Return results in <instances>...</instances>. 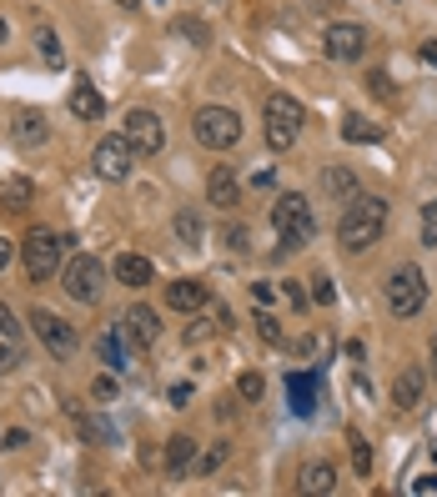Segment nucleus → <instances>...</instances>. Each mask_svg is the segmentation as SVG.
I'll return each instance as SVG.
<instances>
[{
    "label": "nucleus",
    "instance_id": "nucleus-1",
    "mask_svg": "<svg viewBox=\"0 0 437 497\" xmlns=\"http://www.w3.org/2000/svg\"><path fill=\"white\" fill-rule=\"evenodd\" d=\"M382 227H387V201H382V196H352L347 211H342L337 236H342L347 252H367V246L382 236Z\"/></svg>",
    "mask_w": 437,
    "mask_h": 497
},
{
    "label": "nucleus",
    "instance_id": "nucleus-2",
    "mask_svg": "<svg viewBox=\"0 0 437 497\" xmlns=\"http://www.w3.org/2000/svg\"><path fill=\"white\" fill-rule=\"evenodd\" d=\"M271 227H277L287 252H302V246L317 236V211H312V201L302 192H287V196H277V206H271Z\"/></svg>",
    "mask_w": 437,
    "mask_h": 497
},
{
    "label": "nucleus",
    "instance_id": "nucleus-3",
    "mask_svg": "<svg viewBox=\"0 0 437 497\" xmlns=\"http://www.w3.org/2000/svg\"><path fill=\"white\" fill-rule=\"evenodd\" d=\"M61 256H65V236L51 227H36L26 231V246H21V261H26L30 281H51L61 271Z\"/></svg>",
    "mask_w": 437,
    "mask_h": 497
},
{
    "label": "nucleus",
    "instance_id": "nucleus-4",
    "mask_svg": "<svg viewBox=\"0 0 437 497\" xmlns=\"http://www.w3.org/2000/svg\"><path fill=\"white\" fill-rule=\"evenodd\" d=\"M192 131L206 151H232L236 141H242V116L227 111V106H201L192 116Z\"/></svg>",
    "mask_w": 437,
    "mask_h": 497
},
{
    "label": "nucleus",
    "instance_id": "nucleus-5",
    "mask_svg": "<svg viewBox=\"0 0 437 497\" xmlns=\"http://www.w3.org/2000/svg\"><path fill=\"white\" fill-rule=\"evenodd\" d=\"M302 121H307L302 106H296L287 90H277V96L267 101V146L271 151H292L296 136H302Z\"/></svg>",
    "mask_w": 437,
    "mask_h": 497
},
{
    "label": "nucleus",
    "instance_id": "nucleus-6",
    "mask_svg": "<svg viewBox=\"0 0 437 497\" xmlns=\"http://www.w3.org/2000/svg\"><path fill=\"white\" fill-rule=\"evenodd\" d=\"M61 287H65V296H71V302H96V296H101V287H106V271H101V261H96V256H71V261H65L61 267Z\"/></svg>",
    "mask_w": 437,
    "mask_h": 497
},
{
    "label": "nucleus",
    "instance_id": "nucleus-7",
    "mask_svg": "<svg viewBox=\"0 0 437 497\" xmlns=\"http://www.w3.org/2000/svg\"><path fill=\"white\" fill-rule=\"evenodd\" d=\"M427 302V281L417 267H398L387 277V306H392V317H417Z\"/></svg>",
    "mask_w": 437,
    "mask_h": 497
},
{
    "label": "nucleus",
    "instance_id": "nucleus-8",
    "mask_svg": "<svg viewBox=\"0 0 437 497\" xmlns=\"http://www.w3.org/2000/svg\"><path fill=\"white\" fill-rule=\"evenodd\" d=\"M131 161H136V146H131L126 136H106L101 146H96V156H90V171L101 181H126Z\"/></svg>",
    "mask_w": 437,
    "mask_h": 497
},
{
    "label": "nucleus",
    "instance_id": "nucleus-9",
    "mask_svg": "<svg viewBox=\"0 0 437 497\" xmlns=\"http://www.w3.org/2000/svg\"><path fill=\"white\" fill-rule=\"evenodd\" d=\"M30 327H36V337L46 342V352H51V357H76V327H71L65 317H56V312L36 306V312H30Z\"/></svg>",
    "mask_w": 437,
    "mask_h": 497
},
{
    "label": "nucleus",
    "instance_id": "nucleus-10",
    "mask_svg": "<svg viewBox=\"0 0 437 497\" xmlns=\"http://www.w3.org/2000/svg\"><path fill=\"white\" fill-rule=\"evenodd\" d=\"M126 141H131L141 156H156L161 146H167V126H161V116L146 111V106L126 111Z\"/></svg>",
    "mask_w": 437,
    "mask_h": 497
},
{
    "label": "nucleus",
    "instance_id": "nucleus-11",
    "mask_svg": "<svg viewBox=\"0 0 437 497\" xmlns=\"http://www.w3.org/2000/svg\"><path fill=\"white\" fill-rule=\"evenodd\" d=\"M321 46H327L332 61H362V56H367V30L352 26V21H337V26H327Z\"/></svg>",
    "mask_w": 437,
    "mask_h": 497
},
{
    "label": "nucleus",
    "instance_id": "nucleus-12",
    "mask_svg": "<svg viewBox=\"0 0 437 497\" xmlns=\"http://www.w3.org/2000/svg\"><path fill=\"white\" fill-rule=\"evenodd\" d=\"M206 196H211V206H221V211H232V206L242 201V181H236V171L217 166V171L206 176Z\"/></svg>",
    "mask_w": 437,
    "mask_h": 497
},
{
    "label": "nucleus",
    "instance_id": "nucleus-13",
    "mask_svg": "<svg viewBox=\"0 0 437 497\" xmlns=\"http://www.w3.org/2000/svg\"><path fill=\"white\" fill-rule=\"evenodd\" d=\"M287 392H292V412H296V417H312L317 402H321V382H317V377H307V372L287 377Z\"/></svg>",
    "mask_w": 437,
    "mask_h": 497
},
{
    "label": "nucleus",
    "instance_id": "nucleus-14",
    "mask_svg": "<svg viewBox=\"0 0 437 497\" xmlns=\"http://www.w3.org/2000/svg\"><path fill=\"white\" fill-rule=\"evenodd\" d=\"M167 306H171V312H192V317H196V312L206 306V287H201V281H192V277L171 281V287H167Z\"/></svg>",
    "mask_w": 437,
    "mask_h": 497
},
{
    "label": "nucleus",
    "instance_id": "nucleus-15",
    "mask_svg": "<svg viewBox=\"0 0 437 497\" xmlns=\"http://www.w3.org/2000/svg\"><path fill=\"white\" fill-rule=\"evenodd\" d=\"M11 136H15V146H40V141L51 136V126H46V116L40 111H15L11 116Z\"/></svg>",
    "mask_w": 437,
    "mask_h": 497
},
{
    "label": "nucleus",
    "instance_id": "nucleus-16",
    "mask_svg": "<svg viewBox=\"0 0 437 497\" xmlns=\"http://www.w3.org/2000/svg\"><path fill=\"white\" fill-rule=\"evenodd\" d=\"M196 467V437H171L167 442V477H192Z\"/></svg>",
    "mask_w": 437,
    "mask_h": 497
},
{
    "label": "nucleus",
    "instance_id": "nucleus-17",
    "mask_svg": "<svg viewBox=\"0 0 437 497\" xmlns=\"http://www.w3.org/2000/svg\"><path fill=\"white\" fill-rule=\"evenodd\" d=\"M423 387H427V377L417 367H402L398 372V382H392V402H398L402 412H412L417 402H423Z\"/></svg>",
    "mask_w": 437,
    "mask_h": 497
},
{
    "label": "nucleus",
    "instance_id": "nucleus-18",
    "mask_svg": "<svg viewBox=\"0 0 437 497\" xmlns=\"http://www.w3.org/2000/svg\"><path fill=\"white\" fill-rule=\"evenodd\" d=\"M321 192L337 196V201H352V196H362L357 171H347V166H327V171H321Z\"/></svg>",
    "mask_w": 437,
    "mask_h": 497
},
{
    "label": "nucleus",
    "instance_id": "nucleus-19",
    "mask_svg": "<svg viewBox=\"0 0 437 497\" xmlns=\"http://www.w3.org/2000/svg\"><path fill=\"white\" fill-rule=\"evenodd\" d=\"M126 331L136 337V347H156V337H161V321H156L151 306H131V312H126Z\"/></svg>",
    "mask_w": 437,
    "mask_h": 497
},
{
    "label": "nucleus",
    "instance_id": "nucleus-20",
    "mask_svg": "<svg viewBox=\"0 0 437 497\" xmlns=\"http://www.w3.org/2000/svg\"><path fill=\"white\" fill-rule=\"evenodd\" d=\"M151 277H156V267L146 261V256H136V252L116 256V281H126V287H146Z\"/></svg>",
    "mask_w": 437,
    "mask_h": 497
},
{
    "label": "nucleus",
    "instance_id": "nucleus-21",
    "mask_svg": "<svg viewBox=\"0 0 437 497\" xmlns=\"http://www.w3.org/2000/svg\"><path fill=\"white\" fill-rule=\"evenodd\" d=\"M71 111H76L81 121H96V116H101V90L90 86L86 76H76V86H71Z\"/></svg>",
    "mask_w": 437,
    "mask_h": 497
},
{
    "label": "nucleus",
    "instance_id": "nucleus-22",
    "mask_svg": "<svg viewBox=\"0 0 437 497\" xmlns=\"http://www.w3.org/2000/svg\"><path fill=\"white\" fill-rule=\"evenodd\" d=\"M101 362H106V367H126V362H131L126 331H116V327H106V331H101Z\"/></svg>",
    "mask_w": 437,
    "mask_h": 497
},
{
    "label": "nucleus",
    "instance_id": "nucleus-23",
    "mask_svg": "<svg viewBox=\"0 0 437 497\" xmlns=\"http://www.w3.org/2000/svg\"><path fill=\"white\" fill-rule=\"evenodd\" d=\"M332 487H337L332 462H307V467H302V493H332Z\"/></svg>",
    "mask_w": 437,
    "mask_h": 497
},
{
    "label": "nucleus",
    "instance_id": "nucleus-24",
    "mask_svg": "<svg viewBox=\"0 0 437 497\" xmlns=\"http://www.w3.org/2000/svg\"><path fill=\"white\" fill-rule=\"evenodd\" d=\"M227 458H232V442H227V437H217V442L196 458V477H217V472L227 467Z\"/></svg>",
    "mask_w": 437,
    "mask_h": 497
},
{
    "label": "nucleus",
    "instance_id": "nucleus-25",
    "mask_svg": "<svg viewBox=\"0 0 437 497\" xmlns=\"http://www.w3.org/2000/svg\"><path fill=\"white\" fill-rule=\"evenodd\" d=\"M342 136H347V141H362V146H377V141H382V126L362 121V116H347V121H342Z\"/></svg>",
    "mask_w": 437,
    "mask_h": 497
},
{
    "label": "nucleus",
    "instance_id": "nucleus-26",
    "mask_svg": "<svg viewBox=\"0 0 437 497\" xmlns=\"http://www.w3.org/2000/svg\"><path fill=\"white\" fill-rule=\"evenodd\" d=\"M26 196H30V181H5V186H0V206H5V211H26Z\"/></svg>",
    "mask_w": 437,
    "mask_h": 497
},
{
    "label": "nucleus",
    "instance_id": "nucleus-27",
    "mask_svg": "<svg viewBox=\"0 0 437 497\" xmlns=\"http://www.w3.org/2000/svg\"><path fill=\"white\" fill-rule=\"evenodd\" d=\"M347 452H352V467H357V477H367V472H373V447H367V437L352 433V437H347Z\"/></svg>",
    "mask_w": 437,
    "mask_h": 497
},
{
    "label": "nucleus",
    "instance_id": "nucleus-28",
    "mask_svg": "<svg viewBox=\"0 0 437 497\" xmlns=\"http://www.w3.org/2000/svg\"><path fill=\"white\" fill-rule=\"evenodd\" d=\"M176 236L186 246H201V217L196 211H176Z\"/></svg>",
    "mask_w": 437,
    "mask_h": 497
},
{
    "label": "nucleus",
    "instance_id": "nucleus-29",
    "mask_svg": "<svg viewBox=\"0 0 437 497\" xmlns=\"http://www.w3.org/2000/svg\"><path fill=\"white\" fill-rule=\"evenodd\" d=\"M36 46H40V56H46V65H61V61H65V56H61V40H56L51 26H36Z\"/></svg>",
    "mask_w": 437,
    "mask_h": 497
},
{
    "label": "nucleus",
    "instance_id": "nucleus-30",
    "mask_svg": "<svg viewBox=\"0 0 437 497\" xmlns=\"http://www.w3.org/2000/svg\"><path fill=\"white\" fill-rule=\"evenodd\" d=\"M176 30L186 40H192V46H206V40H211V30H206V21H192V15H181L176 21Z\"/></svg>",
    "mask_w": 437,
    "mask_h": 497
},
{
    "label": "nucleus",
    "instance_id": "nucleus-31",
    "mask_svg": "<svg viewBox=\"0 0 437 497\" xmlns=\"http://www.w3.org/2000/svg\"><path fill=\"white\" fill-rule=\"evenodd\" d=\"M236 392H242L246 402H257V397L267 392V382H261V372H242V377H236Z\"/></svg>",
    "mask_w": 437,
    "mask_h": 497
},
{
    "label": "nucleus",
    "instance_id": "nucleus-32",
    "mask_svg": "<svg viewBox=\"0 0 437 497\" xmlns=\"http://www.w3.org/2000/svg\"><path fill=\"white\" fill-rule=\"evenodd\" d=\"M423 246H437V196L423 206Z\"/></svg>",
    "mask_w": 437,
    "mask_h": 497
},
{
    "label": "nucleus",
    "instance_id": "nucleus-33",
    "mask_svg": "<svg viewBox=\"0 0 437 497\" xmlns=\"http://www.w3.org/2000/svg\"><path fill=\"white\" fill-rule=\"evenodd\" d=\"M15 367H21V347L5 337V342H0V377H5V372H15Z\"/></svg>",
    "mask_w": 437,
    "mask_h": 497
},
{
    "label": "nucleus",
    "instance_id": "nucleus-34",
    "mask_svg": "<svg viewBox=\"0 0 437 497\" xmlns=\"http://www.w3.org/2000/svg\"><path fill=\"white\" fill-rule=\"evenodd\" d=\"M257 331H261V342H282V321L271 317V312H261V317H257Z\"/></svg>",
    "mask_w": 437,
    "mask_h": 497
},
{
    "label": "nucleus",
    "instance_id": "nucleus-35",
    "mask_svg": "<svg viewBox=\"0 0 437 497\" xmlns=\"http://www.w3.org/2000/svg\"><path fill=\"white\" fill-rule=\"evenodd\" d=\"M0 337L21 342V327H15V317H11V306H5V302H0Z\"/></svg>",
    "mask_w": 437,
    "mask_h": 497
},
{
    "label": "nucleus",
    "instance_id": "nucleus-36",
    "mask_svg": "<svg viewBox=\"0 0 437 497\" xmlns=\"http://www.w3.org/2000/svg\"><path fill=\"white\" fill-rule=\"evenodd\" d=\"M312 296H317V302L327 306V302L337 296V292H332V281H327V277H317V281H312Z\"/></svg>",
    "mask_w": 437,
    "mask_h": 497
},
{
    "label": "nucleus",
    "instance_id": "nucleus-37",
    "mask_svg": "<svg viewBox=\"0 0 437 497\" xmlns=\"http://www.w3.org/2000/svg\"><path fill=\"white\" fill-rule=\"evenodd\" d=\"M227 246H232V252H246V231L242 227H227Z\"/></svg>",
    "mask_w": 437,
    "mask_h": 497
},
{
    "label": "nucleus",
    "instance_id": "nucleus-38",
    "mask_svg": "<svg viewBox=\"0 0 437 497\" xmlns=\"http://www.w3.org/2000/svg\"><path fill=\"white\" fill-rule=\"evenodd\" d=\"M96 397H101V402H111V397H116V382H111V377H101V382H96Z\"/></svg>",
    "mask_w": 437,
    "mask_h": 497
},
{
    "label": "nucleus",
    "instance_id": "nucleus-39",
    "mask_svg": "<svg viewBox=\"0 0 437 497\" xmlns=\"http://www.w3.org/2000/svg\"><path fill=\"white\" fill-rule=\"evenodd\" d=\"M171 402H176V407H186V402H192V387H186V382L171 387Z\"/></svg>",
    "mask_w": 437,
    "mask_h": 497
},
{
    "label": "nucleus",
    "instance_id": "nucleus-40",
    "mask_svg": "<svg viewBox=\"0 0 437 497\" xmlns=\"http://www.w3.org/2000/svg\"><path fill=\"white\" fill-rule=\"evenodd\" d=\"M11 256H15V246H11V242H5V236H0V271L11 267Z\"/></svg>",
    "mask_w": 437,
    "mask_h": 497
},
{
    "label": "nucleus",
    "instance_id": "nucleus-41",
    "mask_svg": "<svg viewBox=\"0 0 437 497\" xmlns=\"http://www.w3.org/2000/svg\"><path fill=\"white\" fill-rule=\"evenodd\" d=\"M423 61H433V65H437V40H427V46H423Z\"/></svg>",
    "mask_w": 437,
    "mask_h": 497
},
{
    "label": "nucleus",
    "instance_id": "nucleus-42",
    "mask_svg": "<svg viewBox=\"0 0 437 497\" xmlns=\"http://www.w3.org/2000/svg\"><path fill=\"white\" fill-rule=\"evenodd\" d=\"M312 5H317V11H332V5H337V0H312Z\"/></svg>",
    "mask_w": 437,
    "mask_h": 497
},
{
    "label": "nucleus",
    "instance_id": "nucleus-43",
    "mask_svg": "<svg viewBox=\"0 0 437 497\" xmlns=\"http://www.w3.org/2000/svg\"><path fill=\"white\" fill-rule=\"evenodd\" d=\"M116 5H121V11H136V5H141V0H116Z\"/></svg>",
    "mask_w": 437,
    "mask_h": 497
},
{
    "label": "nucleus",
    "instance_id": "nucleus-44",
    "mask_svg": "<svg viewBox=\"0 0 437 497\" xmlns=\"http://www.w3.org/2000/svg\"><path fill=\"white\" fill-rule=\"evenodd\" d=\"M0 40H5V21H0Z\"/></svg>",
    "mask_w": 437,
    "mask_h": 497
},
{
    "label": "nucleus",
    "instance_id": "nucleus-45",
    "mask_svg": "<svg viewBox=\"0 0 437 497\" xmlns=\"http://www.w3.org/2000/svg\"><path fill=\"white\" fill-rule=\"evenodd\" d=\"M433 357H437V342H433Z\"/></svg>",
    "mask_w": 437,
    "mask_h": 497
}]
</instances>
